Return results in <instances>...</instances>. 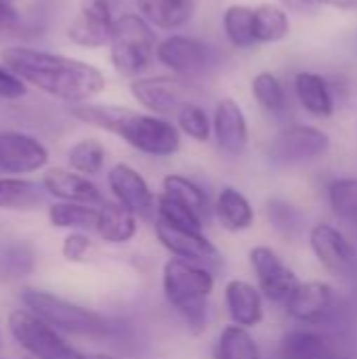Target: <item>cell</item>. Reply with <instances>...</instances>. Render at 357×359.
I'll list each match as a JSON object with an SVG mask.
<instances>
[{"mask_svg": "<svg viewBox=\"0 0 357 359\" xmlns=\"http://www.w3.org/2000/svg\"><path fill=\"white\" fill-rule=\"evenodd\" d=\"M0 59L25 84L72 105L86 103L105 88L101 69L67 55L13 44L0 50Z\"/></svg>", "mask_w": 357, "mask_h": 359, "instance_id": "6da1fadb", "label": "cell"}, {"mask_svg": "<svg viewBox=\"0 0 357 359\" xmlns=\"http://www.w3.org/2000/svg\"><path fill=\"white\" fill-rule=\"evenodd\" d=\"M72 116L84 124L107 130L124 139L130 147L154 158H166L179 151L181 130L162 116L141 114L122 105L80 103L72 105Z\"/></svg>", "mask_w": 357, "mask_h": 359, "instance_id": "7a4b0ae2", "label": "cell"}, {"mask_svg": "<svg viewBox=\"0 0 357 359\" xmlns=\"http://www.w3.org/2000/svg\"><path fill=\"white\" fill-rule=\"evenodd\" d=\"M215 288V278L208 269L194 261L170 259L162 267V290L173 309L194 328L206 324V305Z\"/></svg>", "mask_w": 357, "mask_h": 359, "instance_id": "3957f363", "label": "cell"}, {"mask_svg": "<svg viewBox=\"0 0 357 359\" xmlns=\"http://www.w3.org/2000/svg\"><path fill=\"white\" fill-rule=\"evenodd\" d=\"M158 50L154 25L137 13H120L109 40V59L114 69L126 78H141Z\"/></svg>", "mask_w": 357, "mask_h": 359, "instance_id": "277c9868", "label": "cell"}, {"mask_svg": "<svg viewBox=\"0 0 357 359\" xmlns=\"http://www.w3.org/2000/svg\"><path fill=\"white\" fill-rule=\"evenodd\" d=\"M21 301L27 311L44 320L59 332L80 334V337H105L112 332V324L93 309L76 305L67 299H61L53 292L25 288Z\"/></svg>", "mask_w": 357, "mask_h": 359, "instance_id": "5b68a950", "label": "cell"}, {"mask_svg": "<svg viewBox=\"0 0 357 359\" xmlns=\"http://www.w3.org/2000/svg\"><path fill=\"white\" fill-rule=\"evenodd\" d=\"M8 330L19 347L34 359H88L86 353L72 347L59 330L27 309H17L8 316Z\"/></svg>", "mask_w": 357, "mask_h": 359, "instance_id": "8992f818", "label": "cell"}, {"mask_svg": "<svg viewBox=\"0 0 357 359\" xmlns=\"http://www.w3.org/2000/svg\"><path fill=\"white\" fill-rule=\"evenodd\" d=\"M156 59L179 78H194L204 74L215 63V50L204 40L194 36L173 34L158 42Z\"/></svg>", "mask_w": 357, "mask_h": 359, "instance_id": "52a82bcc", "label": "cell"}, {"mask_svg": "<svg viewBox=\"0 0 357 359\" xmlns=\"http://www.w3.org/2000/svg\"><path fill=\"white\" fill-rule=\"evenodd\" d=\"M128 90L133 99L145 107L154 116H170L179 114V109L189 103L187 93V80L179 76H147V78H135L128 84Z\"/></svg>", "mask_w": 357, "mask_h": 359, "instance_id": "ba28073f", "label": "cell"}, {"mask_svg": "<svg viewBox=\"0 0 357 359\" xmlns=\"http://www.w3.org/2000/svg\"><path fill=\"white\" fill-rule=\"evenodd\" d=\"M48 149L36 137L15 130L0 133V177H19L42 170Z\"/></svg>", "mask_w": 357, "mask_h": 359, "instance_id": "9c48e42d", "label": "cell"}, {"mask_svg": "<svg viewBox=\"0 0 357 359\" xmlns=\"http://www.w3.org/2000/svg\"><path fill=\"white\" fill-rule=\"evenodd\" d=\"M250 265L255 269L259 290L274 303H284L297 290L301 280L297 273L267 246H255L250 250Z\"/></svg>", "mask_w": 357, "mask_h": 359, "instance_id": "30bf717a", "label": "cell"}, {"mask_svg": "<svg viewBox=\"0 0 357 359\" xmlns=\"http://www.w3.org/2000/svg\"><path fill=\"white\" fill-rule=\"evenodd\" d=\"M330 149V137L309 124H292L282 128L271 141V154L282 162H309L322 158Z\"/></svg>", "mask_w": 357, "mask_h": 359, "instance_id": "8fae6325", "label": "cell"}, {"mask_svg": "<svg viewBox=\"0 0 357 359\" xmlns=\"http://www.w3.org/2000/svg\"><path fill=\"white\" fill-rule=\"evenodd\" d=\"M107 185H109L114 198L118 200V204L128 208L133 215L149 219L156 212L158 198L149 189L143 175L139 170H135L133 166H128L124 162L114 164L112 170L107 172Z\"/></svg>", "mask_w": 357, "mask_h": 359, "instance_id": "7c38bea8", "label": "cell"}, {"mask_svg": "<svg viewBox=\"0 0 357 359\" xmlns=\"http://www.w3.org/2000/svg\"><path fill=\"white\" fill-rule=\"evenodd\" d=\"M116 15L99 0H84L67 27V38L84 48L109 46Z\"/></svg>", "mask_w": 357, "mask_h": 359, "instance_id": "4fadbf2b", "label": "cell"}, {"mask_svg": "<svg viewBox=\"0 0 357 359\" xmlns=\"http://www.w3.org/2000/svg\"><path fill=\"white\" fill-rule=\"evenodd\" d=\"M213 135L217 147L227 156H240L248 145V122L238 101L225 97L213 114Z\"/></svg>", "mask_w": 357, "mask_h": 359, "instance_id": "5bb4252c", "label": "cell"}, {"mask_svg": "<svg viewBox=\"0 0 357 359\" xmlns=\"http://www.w3.org/2000/svg\"><path fill=\"white\" fill-rule=\"evenodd\" d=\"M309 244L316 259L335 273H343L353 267L356 263V248L353 244L332 225L318 223L309 233Z\"/></svg>", "mask_w": 357, "mask_h": 359, "instance_id": "9a60e30c", "label": "cell"}, {"mask_svg": "<svg viewBox=\"0 0 357 359\" xmlns=\"http://www.w3.org/2000/svg\"><path fill=\"white\" fill-rule=\"evenodd\" d=\"M156 236H158L160 244L177 259H185V261H194V263L219 259L217 246L202 231L179 229V227H173V225L156 219Z\"/></svg>", "mask_w": 357, "mask_h": 359, "instance_id": "2e32d148", "label": "cell"}, {"mask_svg": "<svg viewBox=\"0 0 357 359\" xmlns=\"http://www.w3.org/2000/svg\"><path fill=\"white\" fill-rule=\"evenodd\" d=\"M42 187L53 198L61 202H76V204H93L101 206L103 196L99 187L88 181L84 175L65 168H48L42 177Z\"/></svg>", "mask_w": 357, "mask_h": 359, "instance_id": "e0dca14e", "label": "cell"}, {"mask_svg": "<svg viewBox=\"0 0 357 359\" xmlns=\"http://www.w3.org/2000/svg\"><path fill=\"white\" fill-rule=\"evenodd\" d=\"M335 290L326 282H301L286 301V311L303 324H320L332 309Z\"/></svg>", "mask_w": 357, "mask_h": 359, "instance_id": "ac0fdd59", "label": "cell"}, {"mask_svg": "<svg viewBox=\"0 0 357 359\" xmlns=\"http://www.w3.org/2000/svg\"><path fill=\"white\" fill-rule=\"evenodd\" d=\"M225 305L234 324L242 328H252L263 320V292L244 282V280H229L225 286Z\"/></svg>", "mask_w": 357, "mask_h": 359, "instance_id": "d6986e66", "label": "cell"}, {"mask_svg": "<svg viewBox=\"0 0 357 359\" xmlns=\"http://www.w3.org/2000/svg\"><path fill=\"white\" fill-rule=\"evenodd\" d=\"M139 15L154 27L173 32L187 25L196 13V0H133Z\"/></svg>", "mask_w": 357, "mask_h": 359, "instance_id": "ffe728a7", "label": "cell"}, {"mask_svg": "<svg viewBox=\"0 0 357 359\" xmlns=\"http://www.w3.org/2000/svg\"><path fill=\"white\" fill-rule=\"evenodd\" d=\"M295 95L301 107L316 118H330L335 111V97L324 76L316 72H299L295 76Z\"/></svg>", "mask_w": 357, "mask_h": 359, "instance_id": "44dd1931", "label": "cell"}, {"mask_svg": "<svg viewBox=\"0 0 357 359\" xmlns=\"http://www.w3.org/2000/svg\"><path fill=\"white\" fill-rule=\"evenodd\" d=\"M280 359H337L328 339L309 328H297L282 337Z\"/></svg>", "mask_w": 357, "mask_h": 359, "instance_id": "7402d4cb", "label": "cell"}, {"mask_svg": "<svg viewBox=\"0 0 357 359\" xmlns=\"http://www.w3.org/2000/svg\"><path fill=\"white\" fill-rule=\"evenodd\" d=\"M95 231L101 240L109 244H124L133 240L137 233V215H133L122 204L103 202L99 206Z\"/></svg>", "mask_w": 357, "mask_h": 359, "instance_id": "603a6c76", "label": "cell"}, {"mask_svg": "<svg viewBox=\"0 0 357 359\" xmlns=\"http://www.w3.org/2000/svg\"><path fill=\"white\" fill-rule=\"evenodd\" d=\"M217 217L229 231L250 229L255 223V210L244 194L234 187H223L217 198Z\"/></svg>", "mask_w": 357, "mask_h": 359, "instance_id": "cb8c5ba5", "label": "cell"}, {"mask_svg": "<svg viewBox=\"0 0 357 359\" xmlns=\"http://www.w3.org/2000/svg\"><path fill=\"white\" fill-rule=\"evenodd\" d=\"M44 187L21 179L0 177V208L2 210H34L42 202Z\"/></svg>", "mask_w": 357, "mask_h": 359, "instance_id": "d4e9b609", "label": "cell"}, {"mask_svg": "<svg viewBox=\"0 0 357 359\" xmlns=\"http://www.w3.org/2000/svg\"><path fill=\"white\" fill-rule=\"evenodd\" d=\"M223 32L231 46L252 48L257 44L255 36V8L246 4H231L223 13Z\"/></svg>", "mask_w": 357, "mask_h": 359, "instance_id": "484cf974", "label": "cell"}, {"mask_svg": "<svg viewBox=\"0 0 357 359\" xmlns=\"http://www.w3.org/2000/svg\"><path fill=\"white\" fill-rule=\"evenodd\" d=\"M290 34V19L286 8L278 4H259L255 6V36L257 44H274L284 40Z\"/></svg>", "mask_w": 357, "mask_h": 359, "instance_id": "4316f807", "label": "cell"}, {"mask_svg": "<svg viewBox=\"0 0 357 359\" xmlns=\"http://www.w3.org/2000/svg\"><path fill=\"white\" fill-rule=\"evenodd\" d=\"M162 194L179 200L181 204H185L187 208H191L202 221L208 219L210 215V206H208V196L204 194V189L200 185H196L191 179L181 177V175H166L162 181Z\"/></svg>", "mask_w": 357, "mask_h": 359, "instance_id": "83f0119b", "label": "cell"}, {"mask_svg": "<svg viewBox=\"0 0 357 359\" xmlns=\"http://www.w3.org/2000/svg\"><path fill=\"white\" fill-rule=\"evenodd\" d=\"M99 206L76 204V202H57L48 208V221L59 229H95Z\"/></svg>", "mask_w": 357, "mask_h": 359, "instance_id": "f1b7e54d", "label": "cell"}, {"mask_svg": "<svg viewBox=\"0 0 357 359\" xmlns=\"http://www.w3.org/2000/svg\"><path fill=\"white\" fill-rule=\"evenodd\" d=\"M250 93L255 101L269 114H284L288 107L286 88L271 72H259L250 82Z\"/></svg>", "mask_w": 357, "mask_h": 359, "instance_id": "f546056e", "label": "cell"}, {"mask_svg": "<svg viewBox=\"0 0 357 359\" xmlns=\"http://www.w3.org/2000/svg\"><path fill=\"white\" fill-rule=\"evenodd\" d=\"M217 359H261V353L248 328L234 324V326H227L219 337Z\"/></svg>", "mask_w": 357, "mask_h": 359, "instance_id": "4dcf8cb0", "label": "cell"}, {"mask_svg": "<svg viewBox=\"0 0 357 359\" xmlns=\"http://www.w3.org/2000/svg\"><path fill=\"white\" fill-rule=\"evenodd\" d=\"M67 162H69L72 170H76L84 177L97 175V172H101V168L105 164V147L97 139H80L78 143H74L69 147Z\"/></svg>", "mask_w": 357, "mask_h": 359, "instance_id": "1f68e13d", "label": "cell"}, {"mask_svg": "<svg viewBox=\"0 0 357 359\" xmlns=\"http://www.w3.org/2000/svg\"><path fill=\"white\" fill-rule=\"evenodd\" d=\"M156 219L179 227V229H187V231H202L204 229V221L185 204H181L179 200L160 194L156 200Z\"/></svg>", "mask_w": 357, "mask_h": 359, "instance_id": "d6a6232c", "label": "cell"}, {"mask_svg": "<svg viewBox=\"0 0 357 359\" xmlns=\"http://www.w3.org/2000/svg\"><path fill=\"white\" fill-rule=\"evenodd\" d=\"M177 128L187 135L189 139L198 141V143H204L210 139L213 135V122L206 114L204 107H200L198 103L189 101L185 103L179 114H177Z\"/></svg>", "mask_w": 357, "mask_h": 359, "instance_id": "836d02e7", "label": "cell"}, {"mask_svg": "<svg viewBox=\"0 0 357 359\" xmlns=\"http://www.w3.org/2000/svg\"><path fill=\"white\" fill-rule=\"evenodd\" d=\"M328 200L337 217L357 225V179H337L328 187Z\"/></svg>", "mask_w": 357, "mask_h": 359, "instance_id": "e575fe53", "label": "cell"}, {"mask_svg": "<svg viewBox=\"0 0 357 359\" xmlns=\"http://www.w3.org/2000/svg\"><path fill=\"white\" fill-rule=\"evenodd\" d=\"M90 250V240L88 236H84L82 231H72L65 240H63V246H61V255L63 259L72 261V263H80L86 259Z\"/></svg>", "mask_w": 357, "mask_h": 359, "instance_id": "d590c367", "label": "cell"}, {"mask_svg": "<svg viewBox=\"0 0 357 359\" xmlns=\"http://www.w3.org/2000/svg\"><path fill=\"white\" fill-rule=\"evenodd\" d=\"M25 95H27V84L6 65H0V99L15 101Z\"/></svg>", "mask_w": 357, "mask_h": 359, "instance_id": "8d00e7d4", "label": "cell"}, {"mask_svg": "<svg viewBox=\"0 0 357 359\" xmlns=\"http://www.w3.org/2000/svg\"><path fill=\"white\" fill-rule=\"evenodd\" d=\"M284 8L297 13V15H314L320 11L322 2L320 0H280Z\"/></svg>", "mask_w": 357, "mask_h": 359, "instance_id": "74e56055", "label": "cell"}, {"mask_svg": "<svg viewBox=\"0 0 357 359\" xmlns=\"http://www.w3.org/2000/svg\"><path fill=\"white\" fill-rule=\"evenodd\" d=\"M322 6H332V8H341V11H357V0H320Z\"/></svg>", "mask_w": 357, "mask_h": 359, "instance_id": "f35d334b", "label": "cell"}, {"mask_svg": "<svg viewBox=\"0 0 357 359\" xmlns=\"http://www.w3.org/2000/svg\"><path fill=\"white\" fill-rule=\"evenodd\" d=\"M99 2H103V4H105V6L116 15V17H118V11H120L128 0H99Z\"/></svg>", "mask_w": 357, "mask_h": 359, "instance_id": "ab89813d", "label": "cell"}, {"mask_svg": "<svg viewBox=\"0 0 357 359\" xmlns=\"http://www.w3.org/2000/svg\"><path fill=\"white\" fill-rule=\"evenodd\" d=\"M88 359H114V358H109V355H88Z\"/></svg>", "mask_w": 357, "mask_h": 359, "instance_id": "60d3db41", "label": "cell"}, {"mask_svg": "<svg viewBox=\"0 0 357 359\" xmlns=\"http://www.w3.org/2000/svg\"><path fill=\"white\" fill-rule=\"evenodd\" d=\"M337 359H349V358H337Z\"/></svg>", "mask_w": 357, "mask_h": 359, "instance_id": "b9f144b4", "label": "cell"}, {"mask_svg": "<svg viewBox=\"0 0 357 359\" xmlns=\"http://www.w3.org/2000/svg\"><path fill=\"white\" fill-rule=\"evenodd\" d=\"M0 343H2V334H0Z\"/></svg>", "mask_w": 357, "mask_h": 359, "instance_id": "7bdbcfd3", "label": "cell"}]
</instances>
